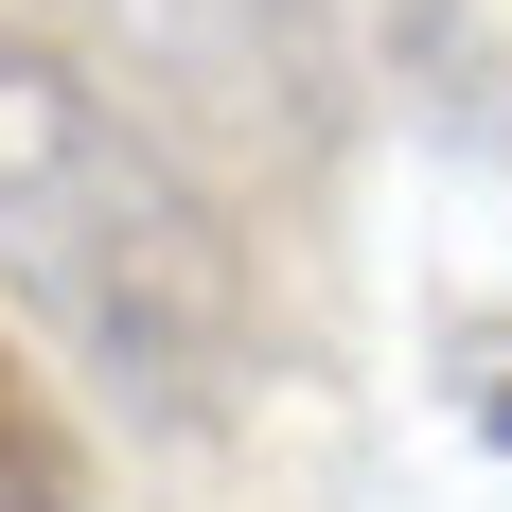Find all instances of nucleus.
Segmentation results:
<instances>
[{
	"mask_svg": "<svg viewBox=\"0 0 512 512\" xmlns=\"http://www.w3.org/2000/svg\"><path fill=\"white\" fill-rule=\"evenodd\" d=\"M0 301L89 371L124 424L195 442L265 371V265L195 159L89 53L0 18Z\"/></svg>",
	"mask_w": 512,
	"mask_h": 512,
	"instance_id": "obj_1",
	"label": "nucleus"
},
{
	"mask_svg": "<svg viewBox=\"0 0 512 512\" xmlns=\"http://www.w3.org/2000/svg\"><path fill=\"white\" fill-rule=\"evenodd\" d=\"M106 18V89L142 106L159 142H248L283 159V177H318V159L354 142V18L336 0H89Z\"/></svg>",
	"mask_w": 512,
	"mask_h": 512,
	"instance_id": "obj_2",
	"label": "nucleus"
},
{
	"mask_svg": "<svg viewBox=\"0 0 512 512\" xmlns=\"http://www.w3.org/2000/svg\"><path fill=\"white\" fill-rule=\"evenodd\" d=\"M442 389H460V424L512 460V318H442Z\"/></svg>",
	"mask_w": 512,
	"mask_h": 512,
	"instance_id": "obj_3",
	"label": "nucleus"
},
{
	"mask_svg": "<svg viewBox=\"0 0 512 512\" xmlns=\"http://www.w3.org/2000/svg\"><path fill=\"white\" fill-rule=\"evenodd\" d=\"M0 442H18V407H0Z\"/></svg>",
	"mask_w": 512,
	"mask_h": 512,
	"instance_id": "obj_4",
	"label": "nucleus"
}]
</instances>
